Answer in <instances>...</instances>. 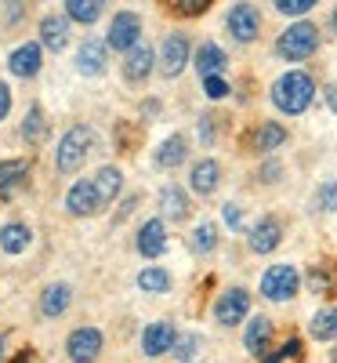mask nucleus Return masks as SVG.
<instances>
[{
    "instance_id": "f257e3e1",
    "label": "nucleus",
    "mask_w": 337,
    "mask_h": 363,
    "mask_svg": "<svg viewBox=\"0 0 337 363\" xmlns=\"http://www.w3.org/2000/svg\"><path fill=\"white\" fill-rule=\"evenodd\" d=\"M268 99H272V106L280 113L301 116L316 102V80H312V73H304V69H287L283 77H275V84L268 87Z\"/></svg>"
},
{
    "instance_id": "f03ea898",
    "label": "nucleus",
    "mask_w": 337,
    "mask_h": 363,
    "mask_svg": "<svg viewBox=\"0 0 337 363\" xmlns=\"http://www.w3.org/2000/svg\"><path fill=\"white\" fill-rule=\"evenodd\" d=\"M319 51V26L312 22H290L280 37H275V55L283 58V62H304V58H312Z\"/></svg>"
},
{
    "instance_id": "7ed1b4c3",
    "label": "nucleus",
    "mask_w": 337,
    "mask_h": 363,
    "mask_svg": "<svg viewBox=\"0 0 337 363\" xmlns=\"http://www.w3.org/2000/svg\"><path fill=\"white\" fill-rule=\"evenodd\" d=\"M91 145H95V135H91V128H84V124L69 128V131L62 135V142H58V153H55V167L62 171V174L76 171V167H80V164L87 160Z\"/></svg>"
},
{
    "instance_id": "20e7f679",
    "label": "nucleus",
    "mask_w": 337,
    "mask_h": 363,
    "mask_svg": "<svg viewBox=\"0 0 337 363\" xmlns=\"http://www.w3.org/2000/svg\"><path fill=\"white\" fill-rule=\"evenodd\" d=\"M301 287V272L294 265H268L261 272V298L268 301H290Z\"/></svg>"
},
{
    "instance_id": "39448f33",
    "label": "nucleus",
    "mask_w": 337,
    "mask_h": 363,
    "mask_svg": "<svg viewBox=\"0 0 337 363\" xmlns=\"http://www.w3.org/2000/svg\"><path fill=\"white\" fill-rule=\"evenodd\" d=\"M225 26L236 44H254L261 33V11L254 4H232L225 15Z\"/></svg>"
},
{
    "instance_id": "423d86ee",
    "label": "nucleus",
    "mask_w": 337,
    "mask_h": 363,
    "mask_svg": "<svg viewBox=\"0 0 337 363\" xmlns=\"http://www.w3.org/2000/svg\"><path fill=\"white\" fill-rule=\"evenodd\" d=\"M247 313H251V291H243V287H229V291H222L218 301H214V320L222 327L243 323Z\"/></svg>"
},
{
    "instance_id": "0eeeda50",
    "label": "nucleus",
    "mask_w": 337,
    "mask_h": 363,
    "mask_svg": "<svg viewBox=\"0 0 337 363\" xmlns=\"http://www.w3.org/2000/svg\"><path fill=\"white\" fill-rule=\"evenodd\" d=\"M105 44L116 48V51H135L142 44V18L135 11H120L113 18V26H109V40Z\"/></svg>"
},
{
    "instance_id": "6e6552de",
    "label": "nucleus",
    "mask_w": 337,
    "mask_h": 363,
    "mask_svg": "<svg viewBox=\"0 0 337 363\" xmlns=\"http://www.w3.org/2000/svg\"><path fill=\"white\" fill-rule=\"evenodd\" d=\"M189 55H193L189 37H185V33H171V37L160 44V73H164V77H178L181 69L189 66Z\"/></svg>"
},
{
    "instance_id": "1a4fd4ad",
    "label": "nucleus",
    "mask_w": 337,
    "mask_h": 363,
    "mask_svg": "<svg viewBox=\"0 0 337 363\" xmlns=\"http://www.w3.org/2000/svg\"><path fill=\"white\" fill-rule=\"evenodd\" d=\"M280 244H283V222L272 218V215H265L261 222H254L251 233H247V247L254 255H272Z\"/></svg>"
},
{
    "instance_id": "9d476101",
    "label": "nucleus",
    "mask_w": 337,
    "mask_h": 363,
    "mask_svg": "<svg viewBox=\"0 0 337 363\" xmlns=\"http://www.w3.org/2000/svg\"><path fill=\"white\" fill-rule=\"evenodd\" d=\"M287 138H290V131H287L283 124H275V120H261V124L247 135V149H251V153L268 157V153H275L280 145H287Z\"/></svg>"
},
{
    "instance_id": "9b49d317",
    "label": "nucleus",
    "mask_w": 337,
    "mask_h": 363,
    "mask_svg": "<svg viewBox=\"0 0 337 363\" xmlns=\"http://www.w3.org/2000/svg\"><path fill=\"white\" fill-rule=\"evenodd\" d=\"M66 352L73 356V363H91L102 352V330L98 327H76L66 342Z\"/></svg>"
},
{
    "instance_id": "f8f14e48",
    "label": "nucleus",
    "mask_w": 337,
    "mask_h": 363,
    "mask_svg": "<svg viewBox=\"0 0 337 363\" xmlns=\"http://www.w3.org/2000/svg\"><path fill=\"white\" fill-rule=\"evenodd\" d=\"M98 207H102V200H98V189H95V178L76 182V186L66 193V211H69V215H76V218L95 215Z\"/></svg>"
},
{
    "instance_id": "ddd939ff",
    "label": "nucleus",
    "mask_w": 337,
    "mask_h": 363,
    "mask_svg": "<svg viewBox=\"0 0 337 363\" xmlns=\"http://www.w3.org/2000/svg\"><path fill=\"white\" fill-rule=\"evenodd\" d=\"M174 345H178V330H174L167 320L145 327V335H142V352H145V356H164V352L174 349Z\"/></svg>"
},
{
    "instance_id": "4468645a",
    "label": "nucleus",
    "mask_w": 337,
    "mask_h": 363,
    "mask_svg": "<svg viewBox=\"0 0 337 363\" xmlns=\"http://www.w3.org/2000/svg\"><path fill=\"white\" fill-rule=\"evenodd\" d=\"M225 66H229V55L222 51V44L203 40V44L196 48V73H200V80H207V77H222Z\"/></svg>"
},
{
    "instance_id": "2eb2a0df",
    "label": "nucleus",
    "mask_w": 337,
    "mask_h": 363,
    "mask_svg": "<svg viewBox=\"0 0 337 363\" xmlns=\"http://www.w3.org/2000/svg\"><path fill=\"white\" fill-rule=\"evenodd\" d=\"M272 320L268 316H251L247 320V330H243V345H247V352L251 356H265L268 352V345H272Z\"/></svg>"
},
{
    "instance_id": "dca6fc26",
    "label": "nucleus",
    "mask_w": 337,
    "mask_h": 363,
    "mask_svg": "<svg viewBox=\"0 0 337 363\" xmlns=\"http://www.w3.org/2000/svg\"><path fill=\"white\" fill-rule=\"evenodd\" d=\"M138 251L145 258H160L167 251V225H164V218H149L138 229Z\"/></svg>"
},
{
    "instance_id": "f3484780",
    "label": "nucleus",
    "mask_w": 337,
    "mask_h": 363,
    "mask_svg": "<svg viewBox=\"0 0 337 363\" xmlns=\"http://www.w3.org/2000/svg\"><path fill=\"white\" fill-rule=\"evenodd\" d=\"M189 182H193V193H200V196H210L214 189H218V182H222V164L214 160V157H203V160H196V164H193V174H189Z\"/></svg>"
},
{
    "instance_id": "a211bd4d",
    "label": "nucleus",
    "mask_w": 337,
    "mask_h": 363,
    "mask_svg": "<svg viewBox=\"0 0 337 363\" xmlns=\"http://www.w3.org/2000/svg\"><path fill=\"white\" fill-rule=\"evenodd\" d=\"M105 48H109V44H102V40H95V37H87V40L80 44V51H76V69H80L84 77L105 73Z\"/></svg>"
},
{
    "instance_id": "6ab92c4d",
    "label": "nucleus",
    "mask_w": 337,
    "mask_h": 363,
    "mask_svg": "<svg viewBox=\"0 0 337 363\" xmlns=\"http://www.w3.org/2000/svg\"><path fill=\"white\" fill-rule=\"evenodd\" d=\"M29 182V160H4L0 164V200H11Z\"/></svg>"
},
{
    "instance_id": "aec40b11",
    "label": "nucleus",
    "mask_w": 337,
    "mask_h": 363,
    "mask_svg": "<svg viewBox=\"0 0 337 363\" xmlns=\"http://www.w3.org/2000/svg\"><path fill=\"white\" fill-rule=\"evenodd\" d=\"M304 284H309V291L319 294V298H337V265L333 262L312 265L309 277H304Z\"/></svg>"
},
{
    "instance_id": "412c9836",
    "label": "nucleus",
    "mask_w": 337,
    "mask_h": 363,
    "mask_svg": "<svg viewBox=\"0 0 337 363\" xmlns=\"http://www.w3.org/2000/svg\"><path fill=\"white\" fill-rule=\"evenodd\" d=\"M8 66L15 77H37L40 73V44H22L11 51L8 58Z\"/></svg>"
},
{
    "instance_id": "4be33fe9",
    "label": "nucleus",
    "mask_w": 337,
    "mask_h": 363,
    "mask_svg": "<svg viewBox=\"0 0 337 363\" xmlns=\"http://www.w3.org/2000/svg\"><path fill=\"white\" fill-rule=\"evenodd\" d=\"M152 73V48L142 40L135 51H127V62H124V77L131 80V84H142L145 77Z\"/></svg>"
},
{
    "instance_id": "5701e85b",
    "label": "nucleus",
    "mask_w": 337,
    "mask_h": 363,
    "mask_svg": "<svg viewBox=\"0 0 337 363\" xmlns=\"http://www.w3.org/2000/svg\"><path fill=\"white\" fill-rule=\"evenodd\" d=\"M185 153H189L185 135H171V138H164V142H160V149H156V167L171 171V167H178L181 160H185Z\"/></svg>"
},
{
    "instance_id": "b1692460",
    "label": "nucleus",
    "mask_w": 337,
    "mask_h": 363,
    "mask_svg": "<svg viewBox=\"0 0 337 363\" xmlns=\"http://www.w3.org/2000/svg\"><path fill=\"white\" fill-rule=\"evenodd\" d=\"M40 40H44V48H51V51H62V48L69 44V22L58 18V15H47V18L40 22Z\"/></svg>"
},
{
    "instance_id": "393cba45",
    "label": "nucleus",
    "mask_w": 337,
    "mask_h": 363,
    "mask_svg": "<svg viewBox=\"0 0 337 363\" xmlns=\"http://www.w3.org/2000/svg\"><path fill=\"white\" fill-rule=\"evenodd\" d=\"M309 335H312L316 342H337V306H326V309H319V313L312 316Z\"/></svg>"
},
{
    "instance_id": "a878e982",
    "label": "nucleus",
    "mask_w": 337,
    "mask_h": 363,
    "mask_svg": "<svg viewBox=\"0 0 337 363\" xmlns=\"http://www.w3.org/2000/svg\"><path fill=\"white\" fill-rule=\"evenodd\" d=\"M160 211H164V218H174V222L189 218V196L181 193L178 186H167L160 193Z\"/></svg>"
},
{
    "instance_id": "bb28decb",
    "label": "nucleus",
    "mask_w": 337,
    "mask_h": 363,
    "mask_svg": "<svg viewBox=\"0 0 337 363\" xmlns=\"http://www.w3.org/2000/svg\"><path fill=\"white\" fill-rule=\"evenodd\" d=\"M66 309H69V287H66V284H51V287L40 294V313L55 320V316H62Z\"/></svg>"
},
{
    "instance_id": "cd10ccee",
    "label": "nucleus",
    "mask_w": 337,
    "mask_h": 363,
    "mask_svg": "<svg viewBox=\"0 0 337 363\" xmlns=\"http://www.w3.org/2000/svg\"><path fill=\"white\" fill-rule=\"evenodd\" d=\"M120 182H124V174H120L113 164H105V167L95 174V189H98V200H102V207L116 200V193H120Z\"/></svg>"
},
{
    "instance_id": "c85d7f7f",
    "label": "nucleus",
    "mask_w": 337,
    "mask_h": 363,
    "mask_svg": "<svg viewBox=\"0 0 337 363\" xmlns=\"http://www.w3.org/2000/svg\"><path fill=\"white\" fill-rule=\"evenodd\" d=\"M29 240H33V233H29L25 225H4L0 229V251H8V255H22L29 247Z\"/></svg>"
},
{
    "instance_id": "c756f323",
    "label": "nucleus",
    "mask_w": 337,
    "mask_h": 363,
    "mask_svg": "<svg viewBox=\"0 0 337 363\" xmlns=\"http://www.w3.org/2000/svg\"><path fill=\"white\" fill-rule=\"evenodd\" d=\"M22 138H25L29 145H37V142L47 138V120H44V109H40V106H29V113H25V120H22Z\"/></svg>"
},
{
    "instance_id": "7c9ffc66",
    "label": "nucleus",
    "mask_w": 337,
    "mask_h": 363,
    "mask_svg": "<svg viewBox=\"0 0 337 363\" xmlns=\"http://www.w3.org/2000/svg\"><path fill=\"white\" fill-rule=\"evenodd\" d=\"M102 0H66V15L73 18V22H84V26H91V22H98L102 18Z\"/></svg>"
},
{
    "instance_id": "2f4dec72",
    "label": "nucleus",
    "mask_w": 337,
    "mask_h": 363,
    "mask_svg": "<svg viewBox=\"0 0 337 363\" xmlns=\"http://www.w3.org/2000/svg\"><path fill=\"white\" fill-rule=\"evenodd\" d=\"M138 287L149 291V294H164V291H171V272L160 269V265L142 269V272H138Z\"/></svg>"
},
{
    "instance_id": "473e14b6",
    "label": "nucleus",
    "mask_w": 337,
    "mask_h": 363,
    "mask_svg": "<svg viewBox=\"0 0 337 363\" xmlns=\"http://www.w3.org/2000/svg\"><path fill=\"white\" fill-rule=\"evenodd\" d=\"M304 356V342L301 338H287L280 349H268L258 363H294V359H301Z\"/></svg>"
},
{
    "instance_id": "72a5a7b5",
    "label": "nucleus",
    "mask_w": 337,
    "mask_h": 363,
    "mask_svg": "<svg viewBox=\"0 0 337 363\" xmlns=\"http://www.w3.org/2000/svg\"><path fill=\"white\" fill-rule=\"evenodd\" d=\"M214 247H218V225H214V222H200L196 233H193V251L196 255H210Z\"/></svg>"
},
{
    "instance_id": "f704fd0d",
    "label": "nucleus",
    "mask_w": 337,
    "mask_h": 363,
    "mask_svg": "<svg viewBox=\"0 0 337 363\" xmlns=\"http://www.w3.org/2000/svg\"><path fill=\"white\" fill-rule=\"evenodd\" d=\"M272 8L280 11V15H287V18H297V22H301L304 15L316 8V0H275Z\"/></svg>"
},
{
    "instance_id": "c9c22d12",
    "label": "nucleus",
    "mask_w": 337,
    "mask_h": 363,
    "mask_svg": "<svg viewBox=\"0 0 337 363\" xmlns=\"http://www.w3.org/2000/svg\"><path fill=\"white\" fill-rule=\"evenodd\" d=\"M171 8H174L178 15H185V18H196V15H207L210 0H174Z\"/></svg>"
},
{
    "instance_id": "e433bc0d",
    "label": "nucleus",
    "mask_w": 337,
    "mask_h": 363,
    "mask_svg": "<svg viewBox=\"0 0 337 363\" xmlns=\"http://www.w3.org/2000/svg\"><path fill=\"white\" fill-rule=\"evenodd\" d=\"M316 211H337V182H326L316 193Z\"/></svg>"
},
{
    "instance_id": "4c0bfd02",
    "label": "nucleus",
    "mask_w": 337,
    "mask_h": 363,
    "mask_svg": "<svg viewBox=\"0 0 337 363\" xmlns=\"http://www.w3.org/2000/svg\"><path fill=\"white\" fill-rule=\"evenodd\" d=\"M203 95H207L210 102H222V99L229 95V84H225V77H207V80H203Z\"/></svg>"
},
{
    "instance_id": "58836bf2",
    "label": "nucleus",
    "mask_w": 337,
    "mask_h": 363,
    "mask_svg": "<svg viewBox=\"0 0 337 363\" xmlns=\"http://www.w3.org/2000/svg\"><path fill=\"white\" fill-rule=\"evenodd\" d=\"M196 345H200V342H196L193 335H181V338H178V345H174V359L189 363V359H193V352H196Z\"/></svg>"
},
{
    "instance_id": "ea45409f",
    "label": "nucleus",
    "mask_w": 337,
    "mask_h": 363,
    "mask_svg": "<svg viewBox=\"0 0 337 363\" xmlns=\"http://www.w3.org/2000/svg\"><path fill=\"white\" fill-rule=\"evenodd\" d=\"M222 218H225V225L236 233V229L243 225V207H239V203H225V207H222Z\"/></svg>"
},
{
    "instance_id": "a19ab883",
    "label": "nucleus",
    "mask_w": 337,
    "mask_h": 363,
    "mask_svg": "<svg viewBox=\"0 0 337 363\" xmlns=\"http://www.w3.org/2000/svg\"><path fill=\"white\" fill-rule=\"evenodd\" d=\"M214 124H218L214 116H203V120H200V142H203V145H210L214 135H218V128H214Z\"/></svg>"
},
{
    "instance_id": "79ce46f5",
    "label": "nucleus",
    "mask_w": 337,
    "mask_h": 363,
    "mask_svg": "<svg viewBox=\"0 0 337 363\" xmlns=\"http://www.w3.org/2000/svg\"><path fill=\"white\" fill-rule=\"evenodd\" d=\"M280 174H283L280 160H265V164H261V171H258V178H261V182H275Z\"/></svg>"
},
{
    "instance_id": "37998d69",
    "label": "nucleus",
    "mask_w": 337,
    "mask_h": 363,
    "mask_svg": "<svg viewBox=\"0 0 337 363\" xmlns=\"http://www.w3.org/2000/svg\"><path fill=\"white\" fill-rule=\"evenodd\" d=\"M8 113H11V87L0 80V120H4Z\"/></svg>"
},
{
    "instance_id": "c03bdc74",
    "label": "nucleus",
    "mask_w": 337,
    "mask_h": 363,
    "mask_svg": "<svg viewBox=\"0 0 337 363\" xmlns=\"http://www.w3.org/2000/svg\"><path fill=\"white\" fill-rule=\"evenodd\" d=\"M11 363H37V352L33 349H22L18 356H11Z\"/></svg>"
},
{
    "instance_id": "a18cd8bd",
    "label": "nucleus",
    "mask_w": 337,
    "mask_h": 363,
    "mask_svg": "<svg viewBox=\"0 0 337 363\" xmlns=\"http://www.w3.org/2000/svg\"><path fill=\"white\" fill-rule=\"evenodd\" d=\"M323 99H326V106L337 113V84H326V95H323Z\"/></svg>"
},
{
    "instance_id": "49530a36",
    "label": "nucleus",
    "mask_w": 337,
    "mask_h": 363,
    "mask_svg": "<svg viewBox=\"0 0 337 363\" xmlns=\"http://www.w3.org/2000/svg\"><path fill=\"white\" fill-rule=\"evenodd\" d=\"M330 26H333V33H337V8H333V15H330Z\"/></svg>"
},
{
    "instance_id": "de8ad7c7",
    "label": "nucleus",
    "mask_w": 337,
    "mask_h": 363,
    "mask_svg": "<svg viewBox=\"0 0 337 363\" xmlns=\"http://www.w3.org/2000/svg\"><path fill=\"white\" fill-rule=\"evenodd\" d=\"M330 363H337V345H333V352H330Z\"/></svg>"
},
{
    "instance_id": "09e8293b",
    "label": "nucleus",
    "mask_w": 337,
    "mask_h": 363,
    "mask_svg": "<svg viewBox=\"0 0 337 363\" xmlns=\"http://www.w3.org/2000/svg\"><path fill=\"white\" fill-rule=\"evenodd\" d=\"M0 352H4V335H0Z\"/></svg>"
}]
</instances>
